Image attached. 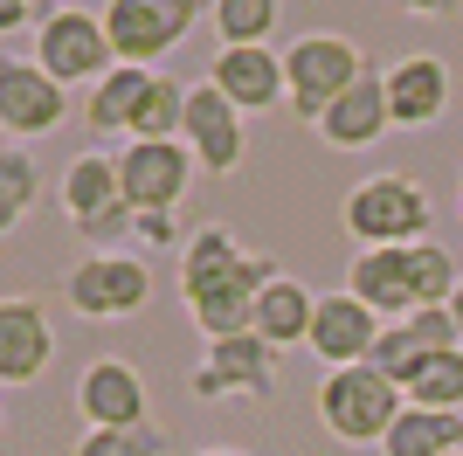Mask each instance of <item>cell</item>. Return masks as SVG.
<instances>
[{
    "mask_svg": "<svg viewBox=\"0 0 463 456\" xmlns=\"http://www.w3.org/2000/svg\"><path fill=\"white\" fill-rule=\"evenodd\" d=\"M449 450H463V415H443V408H402V422L381 442V456H449Z\"/></svg>",
    "mask_w": 463,
    "mask_h": 456,
    "instance_id": "7402d4cb",
    "label": "cell"
},
{
    "mask_svg": "<svg viewBox=\"0 0 463 456\" xmlns=\"http://www.w3.org/2000/svg\"><path fill=\"white\" fill-rule=\"evenodd\" d=\"M394 7H408V14H449L457 0H394Z\"/></svg>",
    "mask_w": 463,
    "mask_h": 456,
    "instance_id": "d6a6232c",
    "label": "cell"
},
{
    "mask_svg": "<svg viewBox=\"0 0 463 456\" xmlns=\"http://www.w3.org/2000/svg\"><path fill=\"white\" fill-rule=\"evenodd\" d=\"M415 360H422V346H415V332H408V325H387L381 339H373V374H387L394 380V387H402L408 374H415Z\"/></svg>",
    "mask_w": 463,
    "mask_h": 456,
    "instance_id": "f1b7e54d",
    "label": "cell"
},
{
    "mask_svg": "<svg viewBox=\"0 0 463 456\" xmlns=\"http://www.w3.org/2000/svg\"><path fill=\"white\" fill-rule=\"evenodd\" d=\"M28 21H35V28H42V21H49V14H42L35 0H0V35H21Z\"/></svg>",
    "mask_w": 463,
    "mask_h": 456,
    "instance_id": "4dcf8cb0",
    "label": "cell"
},
{
    "mask_svg": "<svg viewBox=\"0 0 463 456\" xmlns=\"http://www.w3.org/2000/svg\"><path fill=\"white\" fill-rule=\"evenodd\" d=\"M381 332H387L381 311H367L353 290H332V298H318V318H311V339L305 346L326 360V374H339V366H367Z\"/></svg>",
    "mask_w": 463,
    "mask_h": 456,
    "instance_id": "5bb4252c",
    "label": "cell"
},
{
    "mask_svg": "<svg viewBox=\"0 0 463 456\" xmlns=\"http://www.w3.org/2000/svg\"><path fill=\"white\" fill-rule=\"evenodd\" d=\"M402 408H408V394L373 366H339V374L318 380V422L339 442H387Z\"/></svg>",
    "mask_w": 463,
    "mask_h": 456,
    "instance_id": "277c9868",
    "label": "cell"
},
{
    "mask_svg": "<svg viewBox=\"0 0 463 456\" xmlns=\"http://www.w3.org/2000/svg\"><path fill=\"white\" fill-rule=\"evenodd\" d=\"M35 62L56 76L62 90L70 83H104L118 70V49L104 35V14H83V7H56V14L35 28Z\"/></svg>",
    "mask_w": 463,
    "mask_h": 456,
    "instance_id": "52a82bcc",
    "label": "cell"
},
{
    "mask_svg": "<svg viewBox=\"0 0 463 456\" xmlns=\"http://www.w3.org/2000/svg\"><path fill=\"white\" fill-rule=\"evenodd\" d=\"M194 21H201V0H104V35L118 62H138V70L174 56L194 35Z\"/></svg>",
    "mask_w": 463,
    "mask_h": 456,
    "instance_id": "8992f818",
    "label": "cell"
},
{
    "mask_svg": "<svg viewBox=\"0 0 463 456\" xmlns=\"http://www.w3.org/2000/svg\"><path fill=\"white\" fill-rule=\"evenodd\" d=\"M408 408H443V415H463V346L457 353H429L415 360V374L402 380Z\"/></svg>",
    "mask_w": 463,
    "mask_h": 456,
    "instance_id": "603a6c76",
    "label": "cell"
},
{
    "mask_svg": "<svg viewBox=\"0 0 463 456\" xmlns=\"http://www.w3.org/2000/svg\"><path fill=\"white\" fill-rule=\"evenodd\" d=\"M62 298H70L77 318H132V311H146V298H153V277H146L138 256L97 249V256H83V263L70 270Z\"/></svg>",
    "mask_w": 463,
    "mask_h": 456,
    "instance_id": "9c48e42d",
    "label": "cell"
},
{
    "mask_svg": "<svg viewBox=\"0 0 463 456\" xmlns=\"http://www.w3.org/2000/svg\"><path fill=\"white\" fill-rule=\"evenodd\" d=\"M402 325L415 332L422 360H429V353H457V346H463V325L449 318V304H436V311H415V318H402Z\"/></svg>",
    "mask_w": 463,
    "mask_h": 456,
    "instance_id": "f546056e",
    "label": "cell"
},
{
    "mask_svg": "<svg viewBox=\"0 0 463 456\" xmlns=\"http://www.w3.org/2000/svg\"><path fill=\"white\" fill-rule=\"evenodd\" d=\"M187 83L180 76H166L159 70L153 76V90H146V104H138V125H132V138H187Z\"/></svg>",
    "mask_w": 463,
    "mask_h": 456,
    "instance_id": "484cf974",
    "label": "cell"
},
{
    "mask_svg": "<svg viewBox=\"0 0 463 456\" xmlns=\"http://www.w3.org/2000/svg\"><path fill=\"white\" fill-rule=\"evenodd\" d=\"M35 194H42L35 159H28L21 146H7V159H0V222L21 228V222H28V208H35Z\"/></svg>",
    "mask_w": 463,
    "mask_h": 456,
    "instance_id": "4316f807",
    "label": "cell"
},
{
    "mask_svg": "<svg viewBox=\"0 0 463 456\" xmlns=\"http://www.w3.org/2000/svg\"><path fill=\"white\" fill-rule=\"evenodd\" d=\"M387 132H394V111H387V70H367L326 118H318V138H326V146H339V152L381 146Z\"/></svg>",
    "mask_w": 463,
    "mask_h": 456,
    "instance_id": "ac0fdd59",
    "label": "cell"
},
{
    "mask_svg": "<svg viewBox=\"0 0 463 456\" xmlns=\"http://www.w3.org/2000/svg\"><path fill=\"white\" fill-rule=\"evenodd\" d=\"M373 62L360 56V42H346V35H332V28H318V35H298L284 49V76H290V111L298 118H318L339 104V97L367 76Z\"/></svg>",
    "mask_w": 463,
    "mask_h": 456,
    "instance_id": "3957f363",
    "label": "cell"
},
{
    "mask_svg": "<svg viewBox=\"0 0 463 456\" xmlns=\"http://www.w3.org/2000/svg\"><path fill=\"white\" fill-rule=\"evenodd\" d=\"M284 270L270 256H250L235 242L229 222H208L194 228V242L180 249V304L187 318L208 332V339H242L256 325V298L277 284Z\"/></svg>",
    "mask_w": 463,
    "mask_h": 456,
    "instance_id": "6da1fadb",
    "label": "cell"
},
{
    "mask_svg": "<svg viewBox=\"0 0 463 456\" xmlns=\"http://www.w3.org/2000/svg\"><path fill=\"white\" fill-rule=\"evenodd\" d=\"M62 118H70V97L42 62H21V56L0 62V125H7V138H49Z\"/></svg>",
    "mask_w": 463,
    "mask_h": 456,
    "instance_id": "8fae6325",
    "label": "cell"
},
{
    "mask_svg": "<svg viewBox=\"0 0 463 456\" xmlns=\"http://www.w3.org/2000/svg\"><path fill=\"white\" fill-rule=\"evenodd\" d=\"M449 318H457V325H463V284H457V298H449Z\"/></svg>",
    "mask_w": 463,
    "mask_h": 456,
    "instance_id": "e575fe53",
    "label": "cell"
},
{
    "mask_svg": "<svg viewBox=\"0 0 463 456\" xmlns=\"http://www.w3.org/2000/svg\"><path fill=\"white\" fill-rule=\"evenodd\" d=\"M208 7L222 28V49H270L277 14H284V0H208Z\"/></svg>",
    "mask_w": 463,
    "mask_h": 456,
    "instance_id": "cb8c5ba5",
    "label": "cell"
},
{
    "mask_svg": "<svg viewBox=\"0 0 463 456\" xmlns=\"http://www.w3.org/2000/svg\"><path fill=\"white\" fill-rule=\"evenodd\" d=\"M346 290L381 318H415V284H408V249H360L346 270Z\"/></svg>",
    "mask_w": 463,
    "mask_h": 456,
    "instance_id": "d6986e66",
    "label": "cell"
},
{
    "mask_svg": "<svg viewBox=\"0 0 463 456\" xmlns=\"http://www.w3.org/2000/svg\"><path fill=\"white\" fill-rule=\"evenodd\" d=\"M387 111H394V132H429L449 111V62L443 56H402L387 70Z\"/></svg>",
    "mask_w": 463,
    "mask_h": 456,
    "instance_id": "e0dca14e",
    "label": "cell"
},
{
    "mask_svg": "<svg viewBox=\"0 0 463 456\" xmlns=\"http://www.w3.org/2000/svg\"><path fill=\"white\" fill-rule=\"evenodd\" d=\"M449 456H463V450H449Z\"/></svg>",
    "mask_w": 463,
    "mask_h": 456,
    "instance_id": "8d00e7d4",
    "label": "cell"
},
{
    "mask_svg": "<svg viewBox=\"0 0 463 456\" xmlns=\"http://www.w3.org/2000/svg\"><path fill=\"white\" fill-rule=\"evenodd\" d=\"M311 318H318V298H311L305 284H290V277H277L270 290H263V298H256V339H270L277 353H284V346H305L311 339Z\"/></svg>",
    "mask_w": 463,
    "mask_h": 456,
    "instance_id": "44dd1931",
    "label": "cell"
},
{
    "mask_svg": "<svg viewBox=\"0 0 463 456\" xmlns=\"http://www.w3.org/2000/svg\"><path fill=\"white\" fill-rule=\"evenodd\" d=\"M138 235H146V242H153V249H174V242H180L174 214H138Z\"/></svg>",
    "mask_w": 463,
    "mask_h": 456,
    "instance_id": "1f68e13d",
    "label": "cell"
},
{
    "mask_svg": "<svg viewBox=\"0 0 463 456\" xmlns=\"http://www.w3.org/2000/svg\"><path fill=\"white\" fill-rule=\"evenodd\" d=\"M208 83L229 97L242 118L270 111V104H290V76H284V56H277V49H222Z\"/></svg>",
    "mask_w": 463,
    "mask_h": 456,
    "instance_id": "2e32d148",
    "label": "cell"
},
{
    "mask_svg": "<svg viewBox=\"0 0 463 456\" xmlns=\"http://www.w3.org/2000/svg\"><path fill=\"white\" fill-rule=\"evenodd\" d=\"M166 436H159V422H138V429H83L77 456H159Z\"/></svg>",
    "mask_w": 463,
    "mask_h": 456,
    "instance_id": "83f0119b",
    "label": "cell"
},
{
    "mask_svg": "<svg viewBox=\"0 0 463 456\" xmlns=\"http://www.w3.org/2000/svg\"><path fill=\"white\" fill-rule=\"evenodd\" d=\"M408 284H415V311H436V304L457 298L463 270H457V256H449L443 242H415L408 249Z\"/></svg>",
    "mask_w": 463,
    "mask_h": 456,
    "instance_id": "d4e9b609",
    "label": "cell"
},
{
    "mask_svg": "<svg viewBox=\"0 0 463 456\" xmlns=\"http://www.w3.org/2000/svg\"><path fill=\"white\" fill-rule=\"evenodd\" d=\"M77 415L83 429H138L146 415V374L132 360H90L77 374Z\"/></svg>",
    "mask_w": 463,
    "mask_h": 456,
    "instance_id": "4fadbf2b",
    "label": "cell"
},
{
    "mask_svg": "<svg viewBox=\"0 0 463 456\" xmlns=\"http://www.w3.org/2000/svg\"><path fill=\"white\" fill-rule=\"evenodd\" d=\"M201 456H250V450H235V442H214V450H201Z\"/></svg>",
    "mask_w": 463,
    "mask_h": 456,
    "instance_id": "836d02e7",
    "label": "cell"
},
{
    "mask_svg": "<svg viewBox=\"0 0 463 456\" xmlns=\"http://www.w3.org/2000/svg\"><path fill=\"white\" fill-rule=\"evenodd\" d=\"M118 173H125V201H132L138 214H174L180 194H187L194 173H201V159H194L187 138H125Z\"/></svg>",
    "mask_w": 463,
    "mask_h": 456,
    "instance_id": "ba28073f",
    "label": "cell"
},
{
    "mask_svg": "<svg viewBox=\"0 0 463 456\" xmlns=\"http://www.w3.org/2000/svg\"><path fill=\"white\" fill-rule=\"evenodd\" d=\"M56 360V325L35 298H7L0 304V380L7 387H28V380L49 374Z\"/></svg>",
    "mask_w": 463,
    "mask_h": 456,
    "instance_id": "9a60e30c",
    "label": "cell"
},
{
    "mask_svg": "<svg viewBox=\"0 0 463 456\" xmlns=\"http://www.w3.org/2000/svg\"><path fill=\"white\" fill-rule=\"evenodd\" d=\"M153 76H159V70L118 62L104 83H90V97H83V125H90V132H125V138H132L138 104H146V90H153Z\"/></svg>",
    "mask_w": 463,
    "mask_h": 456,
    "instance_id": "ffe728a7",
    "label": "cell"
},
{
    "mask_svg": "<svg viewBox=\"0 0 463 456\" xmlns=\"http://www.w3.org/2000/svg\"><path fill=\"white\" fill-rule=\"evenodd\" d=\"M194 394L201 401H270L277 394V346L242 332V339H208V353L194 360Z\"/></svg>",
    "mask_w": 463,
    "mask_h": 456,
    "instance_id": "30bf717a",
    "label": "cell"
},
{
    "mask_svg": "<svg viewBox=\"0 0 463 456\" xmlns=\"http://www.w3.org/2000/svg\"><path fill=\"white\" fill-rule=\"evenodd\" d=\"M339 222H346V235L360 249H415V242H429L422 228L436 222V201H429L422 180H408V173H367V180L346 194Z\"/></svg>",
    "mask_w": 463,
    "mask_h": 456,
    "instance_id": "7a4b0ae2",
    "label": "cell"
},
{
    "mask_svg": "<svg viewBox=\"0 0 463 456\" xmlns=\"http://www.w3.org/2000/svg\"><path fill=\"white\" fill-rule=\"evenodd\" d=\"M62 214L77 222V235L90 242H118V235H138V208L125 201V173H118V152H77L62 166Z\"/></svg>",
    "mask_w": 463,
    "mask_h": 456,
    "instance_id": "5b68a950",
    "label": "cell"
},
{
    "mask_svg": "<svg viewBox=\"0 0 463 456\" xmlns=\"http://www.w3.org/2000/svg\"><path fill=\"white\" fill-rule=\"evenodd\" d=\"M35 7H42V14H56V0H35Z\"/></svg>",
    "mask_w": 463,
    "mask_h": 456,
    "instance_id": "d590c367",
    "label": "cell"
},
{
    "mask_svg": "<svg viewBox=\"0 0 463 456\" xmlns=\"http://www.w3.org/2000/svg\"><path fill=\"white\" fill-rule=\"evenodd\" d=\"M187 146L208 180H229L242 166V152H250V125L214 83H194V97H187Z\"/></svg>",
    "mask_w": 463,
    "mask_h": 456,
    "instance_id": "7c38bea8",
    "label": "cell"
}]
</instances>
